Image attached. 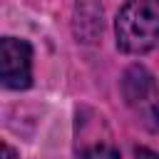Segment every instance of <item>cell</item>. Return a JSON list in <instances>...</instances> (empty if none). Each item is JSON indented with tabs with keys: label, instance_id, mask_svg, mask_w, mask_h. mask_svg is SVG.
<instances>
[{
	"label": "cell",
	"instance_id": "obj_6",
	"mask_svg": "<svg viewBox=\"0 0 159 159\" xmlns=\"http://www.w3.org/2000/svg\"><path fill=\"white\" fill-rule=\"evenodd\" d=\"M2 159H17V154H15V149L7 144V142H2Z\"/></svg>",
	"mask_w": 159,
	"mask_h": 159
},
{
	"label": "cell",
	"instance_id": "obj_2",
	"mask_svg": "<svg viewBox=\"0 0 159 159\" xmlns=\"http://www.w3.org/2000/svg\"><path fill=\"white\" fill-rule=\"evenodd\" d=\"M122 97L144 129H159V84L147 67L132 65L122 75Z\"/></svg>",
	"mask_w": 159,
	"mask_h": 159
},
{
	"label": "cell",
	"instance_id": "obj_5",
	"mask_svg": "<svg viewBox=\"0 0 159 159\" xmlns=\"http://www.w3.org/2000/svg\"><path fill=\"white\" fill-rule=\"evenodd\" d=\"M134 159H159V154L152 152V149H147V147H139V149L134 152Z\"/></svg>",
	"mask_w": 159,
	"mask_h": 159
},
{
	"label": "cell",
	"instance_id": "obj_1",
	"mask_svg": "<svg viewBox=\"0 0 159 159\" xmlns=\"http://www.w3.org/2000/svg\"><path fill=\"white\" fill-rule=\"evenodd\" d=\"M117 47L144 55L159 45V0H127L114 17Z\"/></svg>",
	"mask_w": 159,
	"mask_h": 159
},
{
	"label": "cell",
	"instance_id": "obj_3",
	"mask_svg": "<svg viewBox=\"0 0 159 159\" xmlns=\"http://www.w3.org/2000/svg\"><path fill=\"white\" fill-rule=\"evenodd\" d=\"M0 80L7 89H27L32 84V47L20 37L0 40Z\"/></svg>",
	"mask_w": 159,
	"mask_h": 159
},
{
	"label": "cell",
	"instance_id": "obj_4",
	"mask_svg": "<svg viewBox=\"0 0 159 159\" xmlns=\"http://www.w3.org/2000/svg\"><path fill=\"white\" fill-rule=\"evenodd\" d=\"M80 159H119V152L109 144H94L80 154Z\"/></svg>",
	"mask_w": 159,
	"mask_h": 159
}]
</instances>
